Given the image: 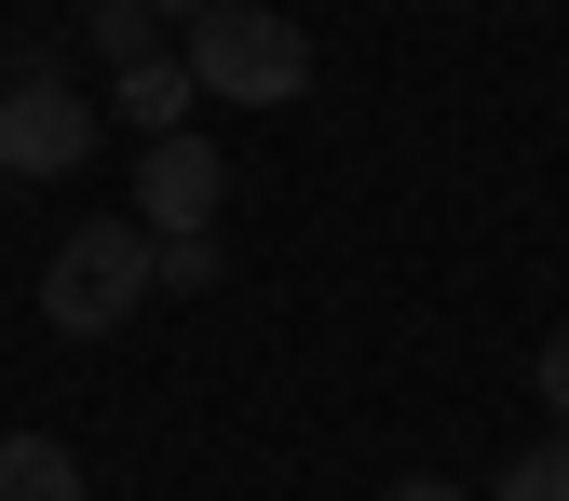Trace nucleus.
<instances>
[{
  "mask_svg": "<svg viewBox=\"0 0 569 501\" xmlns=\"http://www.w3.org/2000/svg\"><path fill=\"white\" fill-rule=\"evenodd\" d=\"M529 380H542V407H556V420H569V325H556V339H542V367H529Z\"/></svg>",
  "mask_w": 569,
  "mask_h": 501,
  "instance_id": "10",
  "label": "nucleus"
},
{
  "mask_svg": "<svg viewBox=\"0 0 569 501\" xmlns=\"http://www.w3.org/2000/svg\"><path fill=\"white\" fill-rule=\"evenodd\" d=\"M163 284H177V299H203V284H218V231H190V244H163Z\"/></svg>",
  "mask_w": 569,
  "mask_h": 501,
  "instance_id": "9",
  "label": "nucleus"
},
{
  "mask_svg": "<svg viewBox=\"0 0 569 501\" xmlns=\"http://www.w3.org/2000/svg\"><path fill=\"white\" fill-rule=\"evenodd\" d=\"M190 96H203V82H190V54H150V68H122V96H109V109H122L136 136H190Z\"/></svg>",
  "mask_w": 569,
  "mask_h": 501,
  "instance_id": "5",
  "label": "nucleus"
},
{
  "mask_svg": "<svg viewBox=\"0 0 569 501\" xmlns=\"http://www.w3.org/2000/svg\"><path fill=\"white\" fill-rule=\"evenodd\" d=\"M96 150V109L68 96L54 54H14V82H0V177H68Z\"/></svg>",
  "mask_w": 569,
  "mask_h": 501,
  "instance_id": "3",
  "label": "nucleus"
},
{
  "mask_svg": "<svg viewBox=\"0 0 569 501\" xmlns=\"http://www.w3.org/2000/svg\"><path fill=\"white\" fill-rule=\"evenodd\" d=\"M0 501H96V488L54 434H0Z\"/></svg>",
  "mask_w": 569,
  "mask_h": 501,
  "instance_id": "6",
  "label": "nucleus"
},
{
  "mask_svg": "<svg viewBox=\"0 0 569 501\" xmlns=\"http://www.w3.org/2000/svg\"><path fill=\"white\" fill-rule=\"evenodd\" d=\"M177 41H190V82L231 96V109H284V96L312 82V41L284 28V14H258V0H218V14H190Z\"/></svg>",
  "mask_w": 569,
  "mask_h": 501,
  "instance_id": "2",
  "label": "nucleus"
},
{
  "mask_svg": "<svg viewBox=\"0 0 569 501\" xmlns=\"http://www.w3.org/2000/svg\"><path fill=\"white\" fill-rule=\"evenodd\" d=\"M82 41H96L109 68H150V54H163V14H150V0H96V14H82Z\"/></svg>",
  "mask_w": 569,
  "mask_h": 501,
  "instance_id": "7",
  "label": "nucleus"
},
{
  "mask_svg": "<svg viewBox=\"0 0 569 501\" xmlns=\"http://www.w3.org/2000/svg\"><path fill=\"white\" fill-rule=\"evenodd\" d=\"M393 501H475V488H435V474H420V488H393Z\"/></svg>",
  "mask_w": 569,
  "mask_h": 501,
  "instance_id": "11",
  "label": "nucleus"
},
{
  "mask_svg": "<svg viewBox=\"0 0 569 501\" xmlns=\"http://www.w3.org/2000/svg\"><path fill=\"white\" fill-rule=\"evenodd\" d=\"M163 284V244L136 231V218H82L54 258H41V325L54 339H109V325H136V299Z\"/></svg>",
  "mask_w": 569,
  "mask_h": 501,
  "instance_id": "1",
  "label": "nucleus"
},
{
  "mask_svg": "<svg viewBox=\"0 0 569 501\" xmlns=\"http://www.w3.org/2000/svg\"><path fill=\"white\" fill-rule=\"evenodd\" d=\"M150 14H177V28H190V14H218V0H150Z\"/></svg>",
  "mask_w": 569,
  "mask_h": 501,
  "instance_id": "12",
  "label": "nucleus"
},
{
  "mask_svg": "<svg viewBox=\"0 0 569 501\" xmlns=\"http://www.w3.org/2000/svg\"><path fill=\"white\" fill-rule=\"evenodd\" d=\"M488 501H569V434H542L529 461H502V488Z\"/></svg>",
  "mask_w": 569,
  "mask_h": 501,
  "instance_id": "8",
  "label": "nucleus"
},
{
  "mask_svg": "<svg viewBox=\"0 0 569 501\" xmlns=\"http://www.w3.org/2000/svg\"><path fill=\"white\" fill-rule=\"evenodd\" d=\"M218 203H231V163L203 150V136H150V150H136V231L150 244L218 231Z\"/></svg>",
  "mask_w": 569,
  "mask_h": 501,
  "instance_id": "4",
  "label": "nucleus"
}]
</instances>
